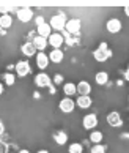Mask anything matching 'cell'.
<instances>
[{
    "label": "cell",
    "instance_id": "f1b7e54d",
    "mask_svg": "<svg viewBox=\"0 0 129 153\" xmlns=\"http://www.w3.org/2000/svg\"><path fill=\"white\" fill-rule=\"evenodd\" d=\"M35 21H36V25H40V24H43V22H46V21H44V19L41 18V16H38V18H36Z\"/></svg>",
    "mask_w": 129,
    "mask_h": 153
},
{
    "label": "cell",
    "instance_id": "4dcf8cb0",
    "mask_svg": "<svg viewBox=\"0 0 129 153\" xmlns=\"http://www.w3.org/2000/svg\"><path fill=\"white\" fill-rule=\"evenodd\" d=\"M125 13H126V16L129 18V5H128V7H125Z\"/></svg>",
    "mask_w": 129,
    "mask_h": 153
},
{
    "label": "cell",
    "instance_id": "9a60e30c",
    "mask_svg": "<svg viewBox=\"0 0 129 153\" xmlns=\"http://www.w3.org/2000/svg\"><path fill=\"white\" fill-rule=\"evenodd\" d=\"M49 55L44 54V52H38L36 54V66L40 68V70H46L49 66Z\"/></svg>",
    "mask_w": 129,
    "mask_h": 153
},
{
    "label": "cell",
    "instance_id": "f546056e",
    "mask_svg": "<svg viewBox=\"0 0 129 153\" xmlns=\"http://www.w3.org/2000/svg\"><path fill=\"white\" fill-rule=\"evenodd\" d=\"M125 79H126V81H129V68L125 71Z\"/></svg>",
    "mask_w": 129,
    "mask_h": 153
},
{
    "label": "cell",
    "instance_id": "d6a6232c",
    "mask_svg": "<svg viewBox=\"0 0 129 153\" xmlns=\"http://www.w3.org/2000/svg\"><path fill=\"white\" fill-rule=\"evenodd\" d=\"M49 90H50V93H52V95L55 93V87H54V85H50V87H49Z\"/></svg>",
    "mask_w": 129,
    "mask_h": 153
},
{
    "label": "cell",
    "instance_id": "ba28073f",
    "mask_svg": "<svg viewBox=\"0 0 129 153\" xmlns=\"http://www.w3.org/2000/svg\"><path fill=\"white\" fill-rule=\"evenodd\" d=\"M121 27H123V24H121V21L118 18H110L107 22H105V29H107V32H110V33H118L121 30Z\"/></svg>",
    "mask_w": 129,
    "mask_h": 153
},
{
    "label": "cell",
    "instance_id": "d4e9b609",
    "mask_svg": "<svg viewBox=\"0 0 129 153\" xmlns=\"http://www.w3.org/2000/svg\"><path fill=\"white\" fill-rule=\"evenodd\" d=\"M3 81L7 85H14V82H16V76L13 74V73H7V74L3 76Z\"/></svg>",
    "mask_w": 129,
    "mask_h": 153
},
{
    "label": "cell",
    "instance_id": "ffe728a7",
    "mask_svg": "<svg viewBox=\"0 0 129 153\" xmlns=\"http://www.w3.org/2000/svg\"><path fill=\"white\" fill-rule=\"evenodd\" d=\"M76 106H79L80 109H88L91 106V98L90 96H79L76 101Z\"/></svg>",
    "mask_w": 129,
    "mask_h": 153
},
{
    "label": "cell",
    "instance_id": "ac0fdd59",
    "mask_svg": "<svg viewBox=\"0 0 129 153\" xmlns=\"http://www.w3.org/2000/svg\"><path fill=\"white\" fill-rule=\"evenodd\" d=\"M49 60L54 63H60L63 60V51L61 49H52V52L49 54Z\"/></svg>",
    "mask_w": 129,
    "mask_h": 153
},
{
    "label": "cell",
    "instance_id": "2e32d148",
    "mask_svg": "<svg viewBox=\"0 0 129 153\" xmlns=\"http://www.w3.org/2000/svg\"><path fill=\"white\" fill-rule=\"evenodd\" d=\"M90 92H91V85L87 81H80L77 84V93H79V96H90Z\"/></svg>",
    "mask_w": 129,
    "mask_h": 153
},
{
    "label": "cell",
    "instance_id": "d6986e66",
    "mask_svg": "<svg viewBox=\"0 0 129 153\" xmlns=\"http://www.w3.org/2000/svg\"><path fill=\"white\" fill-rule=\"evenodd\" d=\"M94 81H96V84H99V85H105V84L109 82V73H107V71H99V73H96Z\"/></svg>",
    "mask_w": 129,
    "mask_h": 153
},
{
    "label": "cell",
    "instance_id": "d590c367",
    "mask_svg": "<svg viewBox=\"0 0 129 153\" xmlns=\"http://www.w3.org/2000/svg\"><path fill=\"white\" fill-rule=\"evenodd\" d=\"M38 153H49V152H47V150H40Z\"/></svg>",
    "mask_w": 129,
    "mask_h": 153
},
{
    "label": "cell",
    "instance_id": "30bf717a",
    "mask_svg": "<svg viewBox=\"0 0 129 153\" xmlns=\"http://www.w3.org/2000/svg\"><path fill=\"white\" fill-rule=\"evenodd\" d=\"M21 52L24 54L25 57H32V55L38 54V51H36L35 44H33L32 41H25V43H22V46H21Z\"/></svg>",
    "mask_w": 129,
    "mask_h": 153
},
{
    "label": "cell",
    "instance_id": "1f68e13d",
    "mask_svg": "<svg viewBox=\"0 0 129 153\" xmlns=\"http://www.w3.org/2000/svg\"><path fill=\"white\" fill-rule=\"evenodd\" d=\"M2 134H3V123L0 122V136H2Z\"/></svg>",
    "mask_w": 129,
    "mask_h": 153
},
{
    "label": "cell",
    "instance_id": "4fadbf2b",
    "mask_svg": "<svg viewBox=\"0 0 129 153\" xmlns=\"http://www.w3.org/2000/svg\"><path fill=\"white\" fill-rule=\"evenodd\" d=\"M107 123L114 128H120L123 125V118H121V115L118 114V112H110V114L107 115Z\"/></svg>",
    "mask_w": 129,
    "mask_h": 153
},
{
    "label": "cell",
    "instance_id": "e0dca14e",
    "mask_svg": "<svg viewBox=\"0 0 129 153\" xmlns=\"http://www.w3.org/2000/svg\"><path fill=\"white\" fill-rule=\"evenodd\" d=\"M63 93L68 96V98H71L72 95H76V93H77V85H76V84H72V82H66V84H63Z\"/></svg>",
    "mask_w": 129,
    "mask_h": 153
},
{
    "label": "cell",
    "instance_id": "9c48e42d",
    "mask_svg": "<svg viewBox=\"0 0 129 153\" xmlns=\"http://www.w3.org/2000/svg\"><path fill=\"white\" fill-rule=\"evenodd\" d=\"M58 107H60V111L61 112H65V114H69V112H72L74 111V107H76V101H72L71 98H63L60 101V104H58Z\"/></svg>",
    "mask_w": 129,
    "mask_h": 153
},
{
    "label": "cell",
    "instance_id": "5b68a950",
    "mask_svg": "<svg viewBox=\"0 0 129 153\" xmlns=\"http://www.w3.org/2000/svg\"><path fill=\"white\" fill-rule=\"evenodd\" d=\"M18 19L21 21V22H30L32 19H33V10L32 8H29V7H22V8H18Z\"/></svg>",
    "mask_w": 129,
    "mask_h": 153
},
{
    "label": "cell",
    "instance_id": "8992f818",
    "mask_svg": "<svg viewBox=\"0 0 129 153\" xmlns=\"http://www.w3.org/2000/svg\"><path fill=\"white\" fill-rule=\"evenodd\" d=\"M47 41H49V44H50L54 49H60L61 44L65 43V36L61 35L60 32H52V35L47 38Z\"/></svg>",
    "mask_w": 129,
    "mask_h": 153
},
{
    "label": "cell",
    "instance_id": "5bb4252c",
    "mask_svg": "<svg viewBox=\"0 0 129 153\" xmlns=\"http://www.w3.org/2000/svg\"><path fill=\"white\" fill-rule=\"evenodd\" d=\"M35 84L38 87H50L52 85V81H50V77L46 73H40V74H36V77H35Z\"/></svg>",
    "mask_w": 129,
    "mask_h": 153
},
{
    "label": "cell",
    "instance_id": "52a82bcc",
    "mask_svg": "<svg viewBox=\"0 0 129 153\" xmlns=\"http://www.w3.org/2000/svg\"><path fill=\"white\" fill-rule=\"evenodd\" d=\"M82 126L85 129H94L98 126V115L96 114H88L82 118Z\"/></svg>",
    "mask_w": 129,
    "mask_h": 153
},
{
    "label": "cell",
    "instance_id": "83f0119b",
    "mask_svg": "<svg viewBox=\"0 0 129 153\" xmlns=\"http://www.w3.org/2000/svg\"><path fill=\"white\" fill-rule=\"evenodd\" d=\"M61 82H63V76H61V74H55L54 84H57V85H58V84H61Z\"/></svg>",
    "mask_w": 129,
    "mask_h": 153
},
{
    "label": "cell",
    "instance_id": "6da1fadb",
    "mask_svg": "<svg viewBox=\"0 0 129 153\" xmlns=\"http://www.w3.org/2000/svg\"><path fill=\"white\" fill-rule=\"evenodd\" d=\"M66 22H68L66 14L63 13V11H57V13H55L52 18H50L49 25L52 27V30L61 33V30H65V27H66Z\"/></svg>",
    "mask_w": 129,
    "mask_h": 153
},
{
    "label": "cell",
    "instance_id": "e575fe53",
    "mask_svg": "<svg viewBox=\"0 0 129 153\" xmlns=\"http://www.w3.org/2000/svg\"><path fill=\"white\" fill-rule=\"evenodd\" d=\"M2 93H3V84L0 82V95H2Z\"/></svg>",
    "mask_w": 129,
    "mask_h": 153
},
{
    "label": "cell",
    "instance_id": "7402d4cb",
    "mask_svg": "<svg viewBox=\"0 0 129 153\" xmlns=\"http://www.w3.org/2000/svg\"><path fill=\"white\" fill-rule=\"evenodd\" d=\"M54 139L58 145H65L66 142H68V134H66L65 131H57L54 134Z\"/></svg>",
    "mask_w": 129,
    "mask_h": 153
},
{
    "label": "cell",
    "instance_id": "836d02e7",
    "mask_svg": "<svg viewBox=\"0 0 129 153\" xmlns=\"http://www.w3.org/2000/svg\"><path fill=\"white\" fill-rule=\"evenodd\" d=\"M19 153H30V152L27 150V149H22V150H19Z\"/></svg>",
    "mask_w": 129,
    "mask_h": 153
},
{
    "label": "cell",
    "instance_id": "277c9868",
    "mask_svg": "<svg viewBox=\"0 0 129 153\" xmlns=\"http://www.w3.org/2000/svg\"><path fill=\"white\" fill-rule=\"evenodd\" d=\"M14 70H16V74H18L19 77H25V76L30 74L32 68H30V63L27 60H21L14 65Z\"/></svg>",
    "mask_w": 129,
    "mask_h": 153
},
{
    "label": "cell",
    "instance_id": "603a6c76",
    "mask_svg": "<svg viewBox=\"0 0 129 153\" xmlns=\"http://www.w3.org/2000/svg\"><path fill=\"white\" fill-rule=\"evenodd\" d=\"M102 137H104V134L101 133V131H96V129L90 133V140L93 142V145H98V144H101V142H102Z\"/></svg>",
    "mask_w": 129,
    "mask_h": 153
},
{
    "label": "cell",
    "instance_id": "4316f807",
    "mask_svg": "<svg viewBox=\"0 0 129 153\" xmlns=\"http://www.w3.org/2000/svg\"><path fill=\"white\" fill-rule=\"evenodd\" d=\"M7 153H19V150L16 149L14 144H10V145L7 147Z\"/></svg>",
    "mask_w": 129,
    "mask_h": 153
},
{
    "label": "cell",
    "instance_id": "484cf974",
    "mask_svg": "<svg viewBox=\"0 0 129 153\" xmlns=\"http://www.w3.org/2000/svg\"><path fill=\"white\" fill-rule=\"evenodd\" d=\"M90 153H105V145L102 144H98V145H93Z\"/></svg>",
    "mask_w": 129,
    "mask_h": 153
},
{
    "label": "cell",
    "instance_id": "cb8c5ba5",
    "mask_svg": "<svg viewBox=\"0 0 129 153\" xmlns=\"http://www.w3.org/2000/svg\"><path fill=\"white\" fill-rule=\"evenodd\" d=\"M68 153H83V145L79 142H72L68 149Z\"/></svg>",
    "mask_w": 129,
    "mask_h": 153
},
{
    "label": "cell",
    "instance_id": "44dd1931",
    "mask_svg": "<svg viewBox=\"0 0 129 153\" xmlns=\"http://www.w3.org/2000/svg\"><path fill=\"white\" fill-rule=\"evenodd\" d=\"M13 25V18L10 14H2L0 16V29H10Z\"/></svg>",
    "mask_w": 129,
    "mask_h": 153
},
{
    "label": "cell",
    "instance_id": "7c38bea8",
    "mask_svg": "<svg viewBox=\"0 0 129 153\" xmlns=\"http://www.w3.org/2000/svg\"><path fill=\"white\" fill-rule=\"evenodd\" d=\"M32 43L35 44V48H36L38 52H44V49H46L47 44H49L47 38H43V36H40V35L33 36V38H32Z\"/></svg>",
    "mask_w": 129,
    "mask_h": 153
},
{
    "label": "cell",
    "instance_id": "3957f363",
    "mask_svg": "<svg viewBox=\"0 0 129 153\" xmlns=\"http://www.w3.org/2000/svg\"><path fill=\"white\" fill-rule=\"evenodd\" d=\"M80 29H82V22H80V19L72 18V19H68V22H66L65 32L68 33V35H74V36H77V35L80 33Z\"/></svg>",
    "mask_w": 129,
    "mask_h": 153
},
{
    "label": "cell",
    "instance_id": "8fae6325",
    "mask_svg": "<svg viewBox=\"0 0 129 153\" xmlns=\"http://www.w3.org/2000/svg\"><path fill=\"white\" fill-rule=\"evenodd\" d=\"M36 35H40L43 38H49L52 35V27L49 25V22H43V24L36 25Z\"/></svg>",
    "mask_w": 129,
    "mask_h": 153
},
{
    "label": "cell",
    "instance_id": "7a4b0ae2",
    "mask_svg": "<svg viewBox=\"0 0 129 153\" xmlns=\"http://www.w3.org/2000/svg\"><path fill=\"white\" fill-rule=\"evenodd\" d=\"M110 55H112V52H110V49H109V46H107L105 41L101 43L99 48L93 52V57H94L96 62H105L107 59H110Z\"/></svg>",
    "mask_w": 129,
    "mask_h": 153
}]
</instances>
